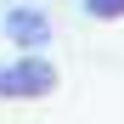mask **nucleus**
Listing matches in <instances>:
<instances>
[{"mask_svg":"<svg viewBox=\"0 0 124 124\" xmlns=\"http://www.w3.org/2000/svg\"><path fill=\"white\" fill-rule=\"evenodd\" d=\"M56 90V68L39 56H23V62H6L0 68V101H34V96H51Z\"/></svg>","mask_w":124,"mask_h":124,"instance_id":"nucleus-1","label":"nucleus"},{"mask_svg":"<svg viewBox=\"0 0 124 124\" xmlns=\"http://www.w3.org/2000/svg\"><path fill=\"white\" fill-rule=\"evenodd\" d=\"M0 28H6L11 45L34 51V45H45V39H51V17H45V11H34V6H11L6 17H0Z\"/></svg>","mask_w":124,"mask_h":124,"instance_id":"nucleus-2","label":"nucleus"},{"mask_svg":"<svg viewBox=\"0 0 124 124\" xmlns=\"http://www.w3.org/2000/svg\"><path fill=\"white\" fill-rule=\"evenodd\" d=\"M85 17H96V23H118V17H124V0H85Z\"/></svg>","mask_w":124,"mask_h":124,"instance_id":"nucleus-3","label":"nucleus"}]
</instances>
